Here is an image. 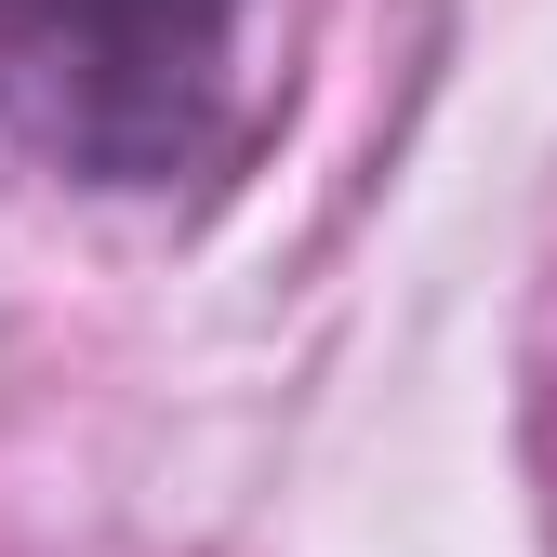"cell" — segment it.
Returning <instances> with one entry per match:
<instances>
[{"label": "cell", "mask_w": 557, "mask_h": 557, "mask_svg": "<svg viewBox=\"0 0 557 557\" xmlns=\"http://www.w3.org/2000/svg\"><path fill=\"white\" fill-rule=\"evenodd\" d=\"M239 0H0V133L81 186H173L226 120Z\"/></svg>", "instance_id": "cell-1"}]
</instances>
